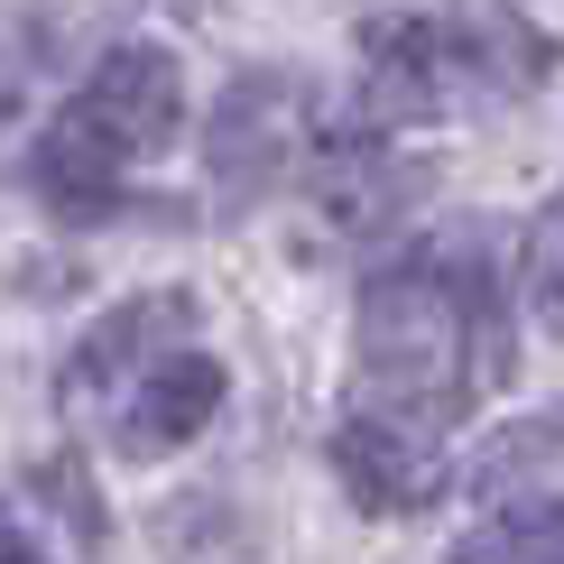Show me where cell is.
<instances>
[{
	"label": "cell",
	"instance_id": "cell-1",
	"mask_svg": "<svg viewBox=\"0 0 564 564\" xmlns=\"http://www.w3.org/2000/svg\"><path fill=\"white\" fill-rule=\"evenodd\" d=\"M351 361H361V389L380 416H398L416 435L454 426L509 370L490 269L473 250H426V260L380 269L361 288V315H351Z\"/></svg>",
	"mask_w": 564,
	"mask_h": 564
},
{
	"label": "cell",
	"instance_id": "cell-13",
	"mask_svg": "<svg viewBox=\"0 0 564 564\" xmlns=\"http://www.w3.org/2000/svg\"><path fill=\"white\" fill-rule=\"evenodd\" d=\"M37 65H46V29H37V19H19V10H0V130L29 111Z\"/></svg>",
	"mask_w": 564,
	"mask_h": 564
},
{
	"label": "cell",
	"instance_id": "cell-8",
	"mask_svg": "<svg viewBox=\"0 0 564 564\" xmlns=\"http://www.w3.org/2000/svg\"><path fill=\"white\" fill-rule=\"evenodd\" d=\"M435 29H444L454 75L481 84V93H536V84L555 75V37L536 29L519 0H454Z\"/></svg>",
	"mask_w": 564,
	"mask_h": 564
},
{
	"label": "cell",
	"instance_id": "cell-14",
	"mask_svg": "<svg viewBox=\"0 0 564 564\" xmlns=\"http://www.w3.org/2000/svg\"><path fill=\"white\" fill-rule=\"evenodd\" d=\"M37 500L56 509V519H75V536L84 546H102V500H93V481H84V463L75 454H37Z\"/></svg>",
	"mask_w": 564,
	"mask_h": 564
},
{
	"label": "cell",
	"instance_id": "cell-2",
	"mask_svg": "<svg viewBox=\"0 0 564 564\" xmlns=\"http://www.w3.org/2000/svg\"><path fill=\"white\" fill-rule=\"evenodd\" d=\"M305 158H315V84L288 65H250L214 93V121H204V185H214L223 214L278 195Z\"/></svg>",
	"mask_w": 564,
	"mask_h": 564
},
{
	"label": "cell",
	"instance_id": "cell-12",
	"mask_svg": "<svg viewBox=\"0 0 564 564\" xmlns=\"http://www.w3.org/2000/svg\"><path fill=\"white\" fill-rule=\"evenodd\" d=\"M546 454H564V408H546V416H528V426H509L490 454L473 463V481L481 490H500V481H519V473H536Z\"/></svg>",
	"mask_w": 564,
	"mask_h": 564
},
{
	"label": "cell",
	"instance_id": "cell-9",
	"mask_svg": "<svg viewBox=\"0 0 564 564\" xmlns=\"http://www.w3.org/2000/svg\"><path fill=\"white\" fill-rule=\"evenodd\" d=\"M408 195H416V176L389 167L380 149L324 158V176H315V231H334V241H370V231H389V214Z\"/></svg>",
	"mask_w": 564,
	"mask_h": 564
},
{
	"label": "cell",
	"instance_id": "cell-3",
	"mask_svg": "<svg viewBox=\"0 0 564 564\" xmlns=\"http://www.w3.org/2000/svg\"><path fill=\"white\" fill-rule=\"evenodd\" d=\"M56 121L75 130V139H93L111 167L158 158V149L185 130V65H176V46H158V37L102 46V56H93V75L75 84V102H65Z\"/></svg>",
	"mask_w": 564,
	"mask_h": 564
},
{
	"label": "cell",
	"instance_id": "cell-15",
	"mask_svg": "<svg viewBox=\"0 0 564 564\" xmlns=\"http://www.w3.org/2000/svg\"><path fill=\"white\" fill-rule=\"evenodd\" d=\"M0 564H46V555H37V546H29L19 528H0Z\"/></svg>",
	"mask_w": 564,
	"mask_h": 564
},
{
	"label": "cell",
	"instance_id": "cell-11",
	"mask_svg": "<svg viewBox=\"0 0 564 564\" xmlns=\"http://www.w3.org/2000/svg\"><path fill=\"white\" fill-rule=\"evenodd\" d=\"M519 296H528V315L546 334H564V195L536 204V223L519 241Z\"/></svg>",
	"mask_w": 564,
	"mask_h": 564
},
{
	"label": "cell",
	"instance_id": "cell-7",
	"mask_svg": "<svg viewBox=\"0 0 564 564\" xmlns=\"http://www.w3.org/2000/svg\"><path fill=\"white\" fill-rule=\"evenodd\" d=\"M334 473L361 509H380V519H398V509H426L444 490V463H435V435L398 426V416L361 408L351 426L334 435Z\"/></svg>",
	"mask_w": 564,
	"mask_h": 564
},
{
	"label": "cell",
	"instance_id": "cell-4",
	"mask_svg": "<svg viewBox=\"0 0 564 564\" xmlns=\"http://www.w3.org/2000/svg\"><path fill=\"white\" fill-rule=\"evenodd\" d=\"M223 398H231V370L214 361V351L176 343V351H158V361L102 408V426H111V444H121L130 463H158V454H176V444H195L204 426H214Z\"/></svg>",
	"mask_w": 564,
	"mask_h": 564
},
{
	"label": "cell",
	"instance_id": "cell-10",
	"mask_svg": "<svg viewBox=\"0 0 564 564\" xmlns=\"http://www.w3.org/2000/svg\"><path fill=\"white\" fill-rule=\"evenodd\" d=\"M454 564H564V490L481 519V528L454 546Z\"/></svg>",
	"mask_w": 564,
	"mask_h": 564
},
{
	"label": "cell",
	"instance_id": "cell-16",
	"mask_svg": "<svg viewBox=\"0 0 564 564\" xmlns=\"http://www.w3.org/2000/svg\"><path fill=\"white\" fill-rule=\"evenodd\" d=\"M149 10H167V19H204L214 0H149Z\"/></svg>",
	"mask_w": 564,
	"mask_h": 564
},
{
	"label": "cell",
	"instance_id": "cell-5",
	"mask_svg": "<svg viewBox=\"0 0 564 564\" xmlns=\"http://www.w3.org/2000/svg\"><path fill=\"white\" fill-rule=\"evenodd\" d=\"M185 334H195V296L185 288H149V296H130V305H111L93 334L65 351V370H56V398L65 408H84V416H102L111 398H121L139 370L158 361V351H176Z\"/></svg>",
	"mask_w": 564,
	"mask_h": 564
},
{
	"label": "cell",
	"instance_id": "cell-6",
	"mask_svg": "<svg viewBox=\"0 0 564 564\" xmlns=\"http://www.w3.org/2000/svg\"><path fill=\"white\" fill-rule=\"evenodd\" d=\"M454 56L435 19H370L361 29V121L370 130H416L454 102Z\"/></svg>",
	"mask_w": 564,
	"mask_h": 564
}]
</instances>
